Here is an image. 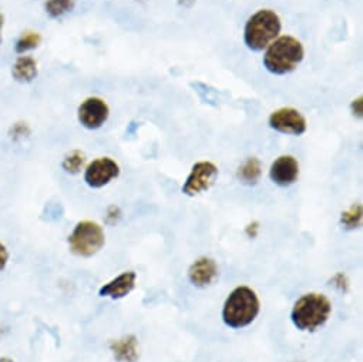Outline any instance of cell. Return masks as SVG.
I'll return each mask as SVG.
<instances>
[{
    "label": "cell",
    "instance_id": "obj_1",
    "mask_svg": "<svg viewBox=\"0 0 363 362\" xmlns=\"http://www.w3.org/2000/svg\"><path fill=\"white\" fill-rule=\"evenodd\" d=\"M261 311L258 294L247 285L234 288L224 301L221 318L231 329H242L251 325Z\"/></svg>",
    "mask_w": 363,
    "mask_h": 362
},
{
    "label": "cell",
    "instance_id": "obj_2",
    "mask_svg": "<svg viewBox=\"0 0 363 362\" xmlns=\"http://www.w3.org/2000/svg\"><path fill=\"white\" fill-rule=\"evenodd\" d=\"M305 57V48L294 36H278L264 53V67L275 76H285L298 69Z\"/></svg>",
    "mask_w": 363,
    "mask_h": 362
},
{
    "label": "cell",
    "instance_id": "obj_3",
    "mask_svg": "<svg viewBox=\"0 0 363 362\" xmlns=\"http://www.w3.org/2000/svg\"><path fill=\"white\" fill-rule=\"evenodd\" d=\"M332 314L330 300L320 292H308L298 298L291 309L294 327L302 332H313L323 327Z\"/></svg>",
    "mask_w": 363,
    "mask_h": 362
},
{
    "label": "cell",
    "instance_id": "obj_4",
    "mask_svg": "<svg viewBox=\"0 0 363 362\" xmlns=\"http://www.w3.org/2000/svg\"><path fill=\"white\" fill-rule=\"evenodd\" d=\"M282 22L277 12L261 9L248 18L244 28V43L252 52L265 50L281 33Z\"/></svg>",
    "mask_w": 363,
    "mask_h": 362
},
{
    "label": "cell",
    "instance_id": "obj_5",
    "mask_svg": "<svg viewBox=\"0 0 363 362\" xmlns=\"http://www.w3.org/2000/svg\"><path fill=\"white\" fill-rule=\"evenodd\" d=\"M69 250L82 258H90L106 246L104 229L91 220L79 221L67 237Z\"/></svg>",
    "mask_w": 363,
    "mask_h": 362
},
{
    "label": "cell",
    "instance_id": "obj_6",
    "mask_svg": "<svg viewBox=\"0 0 363 362\" xmlns=\"http://www.w3.org/2000/svg\"><path fill=\"white\" fill-rule=\"evenodd\" d=\"M217 177H218V167L213 161H208V160L199 161L191 167V171L184 181L183 193L189 197H196L199 194H203L213 187Z\"/></svg>",
    "mask_w": 363,
    "mask_h": 362
},
{
    "label": "cell",
    "instance_id": "obj_7",
    "mask_svg": "<svg viewBox=\"0 0 363 362\" xmlns=\"http://www.w3.org/2000/svg\"><path fill=\"white\" fill-rule=\"evenodd\" d=\"M118 175L120 165L111 157H97L83 170V180L90 189H103Z\"/></svg>",
    "mask_w": 363,
    "mask_h": 362
},
{
    "label": "cell",
    "instance_id": "obj_8",
    "mask_svg": "<svg viewBox=\"0 0 363 362\" xmlns=\"http://www.w3.org/2000/svg\"><path fill=\"white\" fill-rule=\"evenodd\" d=\"M110 117V107L107 102L97 96L84 99L77 107V120L82 127L87 130L101 128Z\"/></svg>",
    "mask_w": 363,
    "mask_h": 362
},
{
    "label": "cell",
    "instance_id": "obj_9",
    "mask_svg": "<svg viewBox=\"0 0 363 362\" xmlns=\"http://www.w3.org/2000/svg\"><path fill=\"white\" fill-rule=\"evenodd\" d=\"M268 124L272 130L289 136H302L308 130L305 116L294 107H281L272 111L268 117Z\"/></svg>",
    "mask_w": 363,
    "mask_h": 362
},
{
    "label": "cell",
    "instance_id": "obj_10",
    "mask_svg": "<svg viewBox=\"0 0 363 362\" xmlns=\"http://www.w3.org/2000/svg\"><path fill=\"white\" fill-rule=\"evenodd\" d=\"M299 161L291 154H282L269 167V178L279 187H289L299 178Z\"/></svg>",
    "mask_w": 363,
    "mask_h": 362
},
{
    "label": "cell",
    "instance_id": "obj_11",
    "mask_svg": "<svg viewBox=\"0 0 363 362\" xmlns=\"http://www.w3.org/2000/svg\"><path fill=\"white\" fill-rule=\"evenodd\" d=\"M218 278L217 261L211 257L197 258L189 268V280L197 288H207Z\"/></svg>",
    "mask_w": 363,
    "mask_h": 362
},
{
    "label": "cell",
    "instance_id": "obj_12",
    "mask_svg": "<svg viewBox=\"0 0 363 362\" xmlns=\"http://www.w3.org/2000/svg\"><path fill=\"white\" fill-rule=\"evenodd\" d=\"M135 283H137V274L134 271H124L116 278L106 283L99 290V295L110 300L125 298L135 288Z\"/></svg>",
    "mask_w": 363,
    "mask_h": 362
},
{
    "label": "cell",
    "instance_id": "obj_13",
    "mask_svg": "<svg viewBox=\"0 0 363 362\" xmlns=\"http://www.w3.org/2000/svg\"><path fill=\"white\" fill-rule=\"evenodd\" d=\"M11 75L21 84L33 83L39 76V62L33 55H18L12 63Z\"/></svg>",
    "mask_w": 363,
    "mask_h": 362
},
{
    "label": "cell",
    "instance_id": "obj_14",
    "mask_svg": "<svg viewBox=\"0 0 363 362\" xmlns=\"http://www.w3.org/2000/svg\"><path fill=\"white\" fill-rule=\"evenodd\" d=\"M110 351L118 362H135L140 355L138 341L133 335L113 341L110 344Z\"/></svg>",
    "mask_w": 363,
    "mask_h": 362
},
{
    "label": "cell",
    "instance_id": "obj_15",
    "mask_svg": "<svg viewBox=\"0 0 363 362\" xmlns=\"http://www.w3.org/2000/svg\"><path fill=\"white\" fill-rule=\"evenodd\" d=\"M238 180L241 183L247 186H254L257 185L261 175H262V165L261 161L257 157H250L247 158L238 168L237 171Z\"/></svg>",
    "mask_w": 363,
    "mask_h": 362
},
{
    "label": "cell",
    "instance_id": "obj_16",
    "mask_svg": "<svg viewBox=\"0 0 363 362\" xmlns=\"http://www.w3.org/2000/svg\"><path fill=\"white\" fill-rule=\"evenodd\" d=\"M43 42V36L38 31H25L21 33L15 43V53L16 55H29L30 52L36 50Z\"/></svg>",
    "mask_w": 363,
    "mask_h": 362
},
{
    "label": "cell",
    "instance_id": "obj_17",
    "mask_svg": "<svg viewBox=\"0 0 363 362\" xmlns=\"http://www.w3.org/2000/svg\"><path fill=\"white\" fill-rule=\"evenodd\" d=\"M87 165V160H86V154L82 151V150H72L69 151L65 157H63V161H62V168L67 172V174H72V175H77L80 174L84 167Z\"/></svg>",
    "mask_w": 363,
    "mask_h": 362
},
{
    "label": "cell",
    "instance_id": "obj_18",
    "mask_svg": "<svg viewBox=\"0 0 363 362\" xmlns=\"http://www.w3.org/2000/svg\"><path fill=\"white\" fill-rule=\"evenodd\" d=\"M76 6V0H45V12L50 19H62Z\"/></svg>",
    "mask_w": 363,
    "mask_h": 362
},
{
    "label": "cell",
    "instance_id": "obj_19",
    "mask_svg": "<svg viewBox=\"0 0 363 362\" xmlns=\"http://www.w3.org/2000/svg\"><path fill=\"white\" fill-rule=\"evenodd\" d=\"M340 224L346 230H356L362 224V207L360 204H353L350 209L342 213Z\"/></svg>",
    "mask_w": 363,
    "mask_h": 362
},
{
    "label": "cell",
    "instance_id": "obj_20",
    "mask_svg": "<svg viewBox=\"0 0 363 362\" xmlns=\"http://www.w3.org/2000/svg\"><path fill=\"white\" fill-rule=\"evenodd\" d=\"M32 133V128L30 126L26 123V121H15L11 124L9 127V138L12 141H22L25 138H28Z\"/></svg>",
    "mask_w": 363,
    "mask_h": 362
},
{
    "label": "cell",
    "instance_id": "obj_21",
    "mask_svg": "<svg viewBox=\"0 0 363 362\" xmlns=\"http://www.w3.org/2000/svg\"><path fill=\"white\" fill-rule=\"evenodd\" d=\"M9 260H11L9 248L2 241H0V273H4L6 270Z\"/></svg>",
    "mask_w": 363,
    "mask_h": 362
},
{
    "label": "cell",
    "instance_id": "obj_22",
    "mask_svg": "<svg viewBox=\"0 0 363 362\" xmlns=\"http://www.w3.org/2000/svg\"><path fill=\"white\" fill-rule=\"evenodd\" d=\"M121 217V212L118 207L116 206H111L107 209V216H106V221L108 224H116L118 221V219Z\"/></svg>",
    "mask_w": 363,
    "mask_h": 362
},
{
    "label": "cell",
    "instance_id": "obj_23",
    "mask_svg": "<svg viewBox=\"0 0 363 362\" xmlns=\"http://www.w3.org/2000/svg\"><path fill=\"white\" fill-rule=\"evenodd\" d=\"M332 283H333V285L336 287V288H339L340 291H345L346 290V287H347V280H346V277L343 275V274H336L333 278H332Z\"/></svg>",
    "mask_w": 363,
    "mask_h": 362
},
{
    "label": "cell",
    "instance_id": "obj_24",
    "mask_svg": "<svg viewBox=\"0 0 363 362\" xmlns=\"http://www.w3.org/2000/svg\"><path fill=\"white\" fill-rule=\"evenodd\" d=\"M352 111H353V114L354 116H357L359 119L362 117V97H359V99H356V100H353L352 102Z\"/></svg>",
    "mask_w": 363,
    "mask_h": 362
},
{
    "label": "cell",
    "instance_id": "obj_25",
    "mask_svg": "<svg viewBox=\"0 0 363 362\" xmlns=\"http://www.w3.org/2000/svg\"><path fill=\"white\" fill-rule=\"evenodd\" d=\"M5 23H6V18L5 13L0 11V45L4 43V29H5Z\"/></svg>",
    "mask_w": 363,
    "mask_h": 362
},
{
    "label": "cell",
    "instance_id": "obj_26",
    "mask_svg": "<svg viewBox=\"0 0 363 362\" xmlns=\"http://www.w3.org/2000/svg\"><path fill=\"white\" fill-rule=\"evenodd\" d=\"M258 230H259V227H258L257 223H254V224H251V226L247 227V233H248L250 237H257V231H258Z\"/></svg>",
    "mask_w": 363,
    "mask_h": 362
},
{
    "label": "cell",
    "instance_id": "obj_27",
    "mask_svg": "<svg viewBox=\"0 0 363 362\" xmlns=\"http://www.w3.org/2000/svg\"><path fill=\"white\" fill-rule=\"evenodd\" d=\"M0 362H15V359H12L9 356H2L0 358Z\"/></svg>",
    "mask_w": 363,
    "mask_h": 362
}]
</instances>
